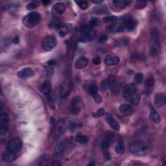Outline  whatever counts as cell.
Wrapping results in <instances>:
<instances>
[{
	"label": "cell",
	"mask_w": 166,
	"mask_h": 166,
	"mask_svg": "<svg viewBox=\"0 0 166 166\" xmlns=\"http://www.w3.org/2000/svg\"><path fill=\"white\" fill-rule=\"evenodd\" d=\"M130 152L137 156H145L151 151V146L144 142H134L130 145Z\"/></svg>",
	"instance_id": "cell-1"
},
{
	"label": "cell",
	"mask_w": 166,
	"mask_h": 166,
	"mask_svg": "<svg viewBox=\"0 0 166 166\" xmlns=\"http://www.w3.org/2000/svg\"><path fill=\"white\" fill-rule=\"evenodd\" d=\"M149 52L153 56H156L160 52V40L159 32L157 28H153L151 31V34L149 42Z\"/></svg>",
	"instance_id": "cell-2"
},
{
	"label": "cell",
	"mask_w": 166,
	"mask_h": 166,
	"mask_svg": "<svg viewBox=\"0 0 166 166\" xmlns=\"http://www.w3.org/2000/svg\"><path fill=\"white\" fill-rule=\"evenodd\" d=\"M65 147H66V143L64 139H61L60 141H59V142L57 143L54 151V154L53 156V162L51 164L52 165H60L59 162L61 161L64 155L65 151Z\"/></svg>",
	"instance_id": "cell-3"
},
{
	"label": "cell",
	"mask_w": 166,
	"mask_h": 166,
	"mask_svg": "<svg viewBox=\"0 0 166 166\" xmlns=\"http://www.w3.org/2000/svg\"><path fill=\"white\" fill-rule=\"evenodd\" d=\"M40 20L41 16L38 12H32L24 16L23 18V23L26 27L31 28L38 25L40 22Z\"/></svg>",
	"instance_id": "cell-4"
},
{
	"label": "cell",
	"mask_w": 166,
	"mask_h": 166,
	"mask_svg": "<svg viewBox=\"0 0 166 166\" xmlns=\"http://www.w3.org/2000/svg\"><path fill=\"white\" fill-rule=\"evenodd\" d=\"M80 31L82 35V37L79 39V41L81 42H86L92 40L95 36V31L92 27H91L88 25L83 26L81 28Z\"/></svg>",
	"instance_id": "cell-5"
},
{
	"label": "cell",
	"mask_w": 166,
	"mask_h": 166,
	"mask_svg": "<svg viewBox=\"0 0 166 166\" xmlns=\"http://www.w3.org/2000/svg\"><path fill=\"white\" fill-rule=\"evenodd\" d=\"M56 39L51 36L45 37L42 42V47L46 51H51L56 46Z\"/></svg>",
	"instance_id": "cell-6"
},
{
	"label": "cell",
	"mask_w": 166,
	"mask_h": 166,
	"mask_svg": "<svg viewBox=\"0 0 166 166\" xmlns=\"http://www.w3.org/2000/svg\"><path fill=\"white\" fill-rule=\"evenodd\" d=\"M22 142L19 138H13L10 140L9 143L7 144V151L14 153H16L20 151L22 148Z\"/></svg>",
	"instance_id": "cell-7"
},
{
	"label": "cell",
	"mask_w": 166,
	"mask_h": 166,
	"mask_svg": "<svg viewBox=\"0 0 166 166\" xmlns=\"http://www.w3.org/2000/svg\"><path fill=\"white\" fill-rule=\"evenodd\" d=\"M73 26L70 23H60L56 26V32L61 37L64 38L72 30Z\"/></svg>",
	"instance_id": "cell-8"
},
{
	"label": "cell",
	"mask_w": 166,
	"mask_h": 166,
	"mask_svg": "<svg viewBox=\"0 0 166 166\" xmlns=\"http://www.w3.org/2000/svg\"><path fill=\"white\" fill-rule=\"evenodd\" d=\"M81 110V100L80 97H76L71 101L70 105V112L73 115H78Z\"/></svg>",
	"instance_id": "cell-9"
},
{
	"label": "cell",
	"mask_w": 166,
	"mask_h": 166,
	"mask_svg": "<svg viewBox=\"0 0 166 166\" xmlns=\"http://www.w3.org/2000/svg\"><path fill=\"white\" fill-rule=\"evenodd\" d=\"M9 123V115L3 114L0 116V135L4 136L8 131V124Z\"/></svg>",
	"instance_id": "cell-10"
},
{
	"label": "cell",
	"mask_w": 166,
	"mask_h": 166,
	"mask_svg": "<svg viewBox=\"0 0 166 166\" xmlns=\"http://www.w3.org/2000/svg\"><path fill=\"white\" fill-rule=\"evenodd\" d=\"M69 124L70 121L66 120H61L57 123L56 125V134L58 136L62 135L64 133V132L68 128L69 129Z\"/></svg>",
	"instance_id": "cell-11"
},
{
	"label": "cell",
	"mask_w": 166,
	"mask_h": 166,
	"mask_svg": "<svg viewBox=\"0 0 166 166\" xmlns=\"http://www.w3.org/2000/svg\"><path fill=\"white\" fill-rule=\"evenodd\" d=\"M137 87L134 83H131L124 86L123 89V97L124 99L129 101L130 97L136 93Z\"/></svg>",
	"instance_id": "cell-12"
},
{
	"label": "cell",
	"mask_w": 166,
	"mask_h": 166,
	"mask_svg": "<svg viewBox=\"0 0 166 166\" xmlns=\"http://www.w3.org/2000/svg\"><path fill=\"white\" fill-rule=\"evenodd\" d=\"M115 139L114 135L112 133H107L104 136V138L101 142V148L104 151H107L110 145L112 144Z\"/></svg>",
	"instance_id": "cell-13"
},
{
	"label": "cell",
	"mask_w": 166,
	"mask_h": 166,
	"mask_svg": "<svg viewBox=\"0 0 166 166\" xmlns=\"http://www.w3.org/2000/svg\"><path fill=\"white\" fill-rule=\"evenodd\" d=\"M124 29V27L121 23H112L107 26L106 31L109 33H120L122 32Z\"/></svg>",
	"instance_id": "cell-14"
},
{
	"label": "cell",
	"mask_w": 166,
	"mask_h": 166,
	"mask_svg": "<svg viewBox=\"0 0 166 166\" xmlns=\"http://www.w3.org/2000/svg\"><path fill=\"white\" fill-rule=\"evenodd\" d=\"M76 49V44L74 41H71L69 43L67 49V60L68 64L70 65L73 61V56Z\"/></svg>",
	"instance_id": "cell-15"
},
{
	"label": "cell",
	"mask_w": 166,
	"mask_h": 166,
	"mask_svg": "<svg viewBox=\"0 0 166 166\" xmlns=\"http://www.w3.org/2000/svg\"><path fill=\"white\" fill-rule=\"evenodd\" d=\"M115 77L113 75H110L106 79L103 80L101 83V88L102 90H106L109 88L115 82Z\"/></svg>",
	"instance_id": "cell-16"
},
{
	"label": "cell",
	"mask_w": 166,
	"mask_h": 166,
	"mask_svg": "<svg viewBox=\"0 0 166 166\" xmlns=\"http://www.w3.org/2000/svg\"><path fill=\"white\" fill-rule=\"evenodd\" d=\"M106 121L110 127L115 131H119L120 130V125L119 123L116 121L110 114H107L106 117Z\"/></svg>",
	"instance_id": "cell-17"
},
{
	"label": "cell",
	"mask_w": 166,
	"mask_h": 166,
	"mask_svg": "<svg viewBox=\"0 0 166 166\" xmlns=\"http://www.w3.org/2000/svg\"><path fill=\"white\" fill-rule=\"evenodd\" d=\"M34 76V71L31 68H25L18 73V76L21 79H26Z\"/></svg>",
	"instance_id": "cell-18"
},
{
	"label": "cell",
	"mask_w": 166,
	"mask_h": 166,
	"mask_svg": "<svg viewBox=\"0 0 166 166\" xmlns=\"http://www.w3.org/2000/svg\"><path fill=\"white\" fill-rule=\"evenodd\" d=\"M123 25L124 28H127L129 31H132L135 30V29L136 28L138 23L137 21L134 19L128 18L124 20V23Z\"/></svg>",
	"instance_id": "cell-19"
},
{
	"label": "cell",
	"mask_w": 166,
	"mask_h": 166,
	"mask_svg": "<svg viewBox=\"0 0 166 166\" xmlns=\"http://www.w3.org/2000/svg\"><path fill=\"white\" fill-rule=\"evenodd\" d=\"M120 110L124 116H130L133 113V108L129 104H122L120 106Z\"/></svg>",
	"instance_id": "cell-20"
},
{
	"label": "cell",
	"mask_w": 166,
	"mask_h": 166,
	"mask_svg": "<svg viewBox=\"0 0 166 166\" xmlns=\"http://www.w3.org/2000/svg\"><path fill=\"white\" fill-rule=\"evenodd\" d=\"M51 82L47 80L45 81L42 85L40 87V90L41 92H42L44 94L47 95L50 93V91H51Z\"/></svg>",
	"instance_id": "cell-21"
},
{
	"label": "cell",
	"mask_w": 166,
	"mask_h": 166,
	"mask_svg": "<svg viewBox=\"0 0 166 166\" xmlns=\"http://www.w3.org/2000/svg\"><path fill=\"white\" fill-rule=\"evenodd\" d=\"M88 60L87 58L85 56H81L76 62V64H75V68L77 69H82L85 68L88 65Z\"/></svg>",
	"instance_id": "cell-22"
},
{
	"label": "cell",
	"mask_w": 166,
	"mask_h": 166,
	"mask_svg": "<svg viewBox=\"0 0 166 166\" xmlns=\"http://www.w3.org/2000/svg\"><path fill=\"white\" fill-rule=\"evenodd\" d=\"M131 3V1H127V0H115V1L112 2L114 6L118 9H124Z\"/></svg>",
	"instance_id": "cell-23"
},
{
	"label": "cell",
	"mask_w": 166,
	"mask_h": 166,
	"mask_svg": "<svg viewBox=\"0 0 166 166\" xmlns=\"http://www.w3.org/2000/svg\"><path fill=\"white\" fill-rule=\"evenodd\" d=\"M165 97L164 94H156L154 97V104L156 107L159 108L165 104Z\"/></svg>",
	"instance_id": "cell-24"
},
{
	"label": "cell",
	"mask_w": 166,
	"mask_h": 166,
	"mask_svg": "<svg viewBox=\"0 0 166 166\" xmlns=\"http://www.w3.org/2000/svg\"><path fill=\"white\" fill-rule=\"evenodd\" d=\"M120 62V59L116 56H107L105 59V63L107 66H113L118 64Z\"/></svg>",
	"instance_id": "cell-25"
},
{
	"label": "cell",
	"mask_w": 166,
	"mask_h": 166,
	"mask_svg": "<svg viewBox=\"0 0 166 166\" xmlns=\"http://www.w3.org/2000/svg\"><path fill=\"white\" fill-rule=\"evenodd\" d=\"M150 118L154 123H159L161 120L159 114L158 113V112L155 110L153 106H151V109L150 112Z\"/></svg>",
	"instance_id": "cell-26"
},
{
	"label": "cell",
	"mask_w": 166,
	"mask_h": 166,
	"mask_svg": "<svg viewBox=\"0 0 166 166\" xmlns=\"http://www.w3.org/2000/svg\"><path fill=\"white\" fill-rule=\"evenodd\" d=\"M2 159L6 162L8 163L12 162L16 159V153L10 151H7L2 154Z\"/></svg>",
	"instance_id": "cell-27"
},
{
	"label": "cell",
	"mask_w": 166,
	"mask_h": 166,
	"mask_svg": "<svg viewBox=\"0 0 166 166\" xmlns=\"http://www.w3.org/2000/svg\"><path fill=\"white\" fill-rule=\"evenodd\" d=\"M53 10L56 14H62L66 11V6L62 3H58L53 6Z\"/></svg>",
	"instance_id": "cell-28"
},
{
	"label": "cell",
	"mask_w": 166,
	"mask_h": 166,
	"mask_svg": "<svg viewBox=\"0 0 166 166\" xmlns=\"http://www.w3.org/2000/svg\"><path fill=\"white\" fill-rule=\"evenodd\" d=\"M93 12L96 14L106 13L108 12V9L105 5H99L94 8Z\"/></svg>",
	"instance_id": "cell-29"
},
{
	"label": "cell",
	"mask_w": 166,
	"mask_h": 166,
	"mask_svg": "<svg viewBox=\"0 0 166 166\" xmlns=\"http://www.w3.org/2000/svg\"><path fill=\"white\" fill-rule=\"evenodd\" d=\"M49 160V155H42L41 156L38 160L36 162V164L37 165H46L48 164Z\"/></svg>",
	"instance_id": "cell-30"
},
{
	"label": "cell",
	"mask_w": 166,
	"mask_h": 166,
	"mask_svg": "<svg viewBox=\"0 0 166 166\" xmlns=\"http://www.w3.org/2000/svg\"><path fill=\"white\" fill-rule=\"evenodd\" d=\"M124 151H125V149H124L123 140L121 139V140L119 141L117 146L115 147V151L119 154H123L124 153Z\"/></svg>",
	"instance_id": "cell-31"
},
{
	"label": "cell",
	"mask_w": 166,
	"mask_h": 166,
	"mask_svg": "<svg viewBox=\"0 0 166 166\" xmlns=\"http://www.w3.org/2000/svg\"><path fill=\"white\" fill-rule=\"evenodd\" d=\"M76 141L77 142L81 144H86L88 141V139L86 136H84V135H81V134H77V136L76 137Z\"/></svg>",
	"instance_id": "cell-32"
},
{
	"label": "cell",
	"mask_w": 166,
	"mask_h": 166,
	"mask_svg": "<svg viewBox=\"0 0 166 166\" xmlns=\"http://www.w3.org/2000/svg\"><path fill=\"white\" fill-rule=\"evenodd\" d=\"M129 101L133 105H138L139 104V101H140V96L139 95H138L137 93L134 94V95H132L130 99H129Z\"/></svg>",
	"instance_id": "cell-33"
},
{
	"label": "cell",
	"mask_w": 166,
	"mask_h": 166,
	"mask_svg": "<svg viewBox=\"0 0 166 166\" xmlns=\"http://www.w3.org/2000/svg\"><path fill=\"white\" fill-rule=\"evenodd\" d=\"M40 5V3L38 1H32L31 3H29L27 6L26 8L28 10H33L37 9Z\"/></svg>",
	"instance_id": "cell-34"
},
{
	"label": "cell",
	"mask_w": 166,
	"mask_h": 166,
	"mask_svg": "<svg viewBox=\"0 0 166 166\" xmlns=\"http://www.w3.org/2000/svg\"><path fill=\"white\" fill-rule=\"evenodd\" d=\"M105 114V110L104 109H98L95 112H94L92 114V115L94 118H101L102 116H103Z\"/></svg>",
	"instance_id": "cell-35"
},
{
	"label": "cell",
	"mask_w": 166,
	"mask_h": 166,
	"mask_svg": "<svg viewBox=\"0 0 166 166\" xmlns=\"http://www.w3.org/2000/svg\"><path fill=\"white\" fill-rule=\"evenodd\" d=\"M144 80V76L142 73H138L134 76V82L136 84H140Z\"/></svg>",
	"instance_id": "cell-36"
},
{
	"label": "cell",
	"mask_w": 166,
	"mask_h": 166,
	"mask_svg": "<svg viewBox=\"0 0 166 166\" xmlns=\"http://www.w3.org/2000/svg\"><path fill=\"white\" fill-rule=\"evenodd\" d=\"M76 3L79 6L82 10H86L88 7V3L86 1H76Z\"/></svg>",
	"instance_id": "cell-37"
},
{
	"label": "cell",
	"mask_w": 166,
	"mask_h": 166,
	"mask_svg": "<svg viewBox=\"0 0 166 166\" xmlns=\"http://www.w3.org/2000/svg\"><path fill=\"white\" fill-rule=\"evenodd\" d=\"M97 92H98V88L95 85H93L90 87L89 94L92 96H93L95 94H97Z\"/></svg>",
	"instance_id": "cell-38"
},
{
	"label": "cell",
	"mask_w": 166,
	"mask_h": 166,
	"mask_svg": "<svg viewBox=\"0 0 166 166\" xmlns=\"http://www.w3.org/2000/svg\"><path fill=\"white\" fill-rule=\"evenodd\" d=\"M118 20V18L116 17L115 16H106V17H105L103 18V22L105 23H109V22H115Z\"/></svg>",
	"instance_id": "cell-39"
},
{
	"label": "cell",
	"mask_w": 166,
	"mask_h": 166,
	"mask_svg": "<svg viewBox=\"0 0 166 166\" xmlns=\"http://www.w3.org/2000/svg\"><path fill=\"white\" fill-rule=\"evenodd\" d=\"M154 79L153 78H149V79H147L145 81V86L147 88H152L154 86Z\"/></svg>",
	"instance_id": "cell-40"
},
{
	"label": "cell",
	"mask_w": 166,
	"mask_h": 166,
	"mask_svg": "<svg viewBox=\"0 0 166 166\" xmlns=\"http://www.w3.org/2000/svg\"><path fill=\"white\" fill-rule=\"evenodd\" d=\"M146 4L147 2L145 1H138L135 4V7L137 8V9H142L146 7Z\"/></svg>",
	"instance_id": "cell-41"
},
{
	"label": "cell",
	"mask_w": 166,
	"mask_h": 166,
	"mask_svg": "<svg viewBox=\"0 0 166 166\" xmlns=\"http://www.w3.org/2000/svg\"><path fill=\"white\" fill-rule=\"evenodd\" d=\"M47 103H48L49 106H50L51 109H52L53 110H55V106L54 105V103L53 101V99H52L50 95H49H49H47Z\"/></svg>",
	"instance_id": "cell-42"
},
{
	"label": "cell",
	"mask_w": 166,
	"mask_h": 166,
	"mask_svg": "<svg viewBox=\"0 0 166 166\" xmlns=\"http://www.w3.org/2000/svg\"><path fill=\"white\" fill-rule=\"evenodd\" d=\"M97 23H98V20L97 18H96L95 17H92V18H91L90 20V25L89 26L91 27L94 28L95 26H96L97 25Z\"/></svg>",
	"instance_id": "cell-43"
},
{
	"label": "cell",
	"mask_w": 166,
	"mask_h": 166,
	"mask_svg": "<svg viewBox=\"0 0 166 166\" xmlns=\"http://www.w3.org/2000/svg\"><path fill=\"white\" fill-rule=\"evenodd\" d=\"M46 70V73H47V76L49 77H51L53 74V68H51V66H49V67H47Z\"/></svg>",
	"instance_id": "cell-44"
},
{
	"label": "cell",
	"mask_w": 166,
	"mask_h": 166,
	"mask_svg": "<svg viewBox=\"0 0 166 166\" xmlns=\"http://www.w3.org/2000/svg\"><path fill=\"white\" fill-rule=\"evenodd\" d=\"M93 98L95 100V101L97 103H100L102 102V97L99 95V94H95L93 96Z\"/></svg>",
	"instance_id": "cell-45"
},
{
	"label": "cell",
	"mask_w": 166,
	"mask_h": 166,
	"mask_svg": "<svg viewBox=\"0 0 166 166\" xmlns=\"http://www.w3.org/2000/svg\"><path fill=\"white\" fill-rule=\"evenodd\" d=\"M108 38L106 36H101L98 38V42L100 43V44H103L107 41Z\"/></svg>",
	"instance_id": "cell-46"
},
{
	"label": "cell",
	"mask_w": 166,
	"mask_h": 166,
	"mask_svg": "<svg viewBox=\"0 0 166 166\" xmlns=\"http://www.w3.org/2000/svg\"><path fill=\"white\" fill-rule=\"evenodd\" d=\"M101 59H100V57H99V56H96L95 57L94 59H93L92 62L93 63L95 64V65H99L101 64Z\"/></svg>",
	"instance_id": "cell-47"
},
{
	"label": "cell",
	"mask_w": 166,
	"mask_h": 166,
	"mask_svg": "<svg viewBox=\"0 0 166 166\" xmlns=\"http://www.w3.org/2000/svg\"><path fill=\"white\" fill-rule=\"evenodd\" d=\"M47 64L50 66H52L56 64V61L55 60H50L47 62Z\"/></svg>",
	"instance_id": "cell-48"
},
{
	"label": "cell",
	"mask_w": 166,
	"mask_h": 166,
	"mask_svg": "<svg viewBox=\"0 0 166 166\" xmlns=\"http://www.w3.org/2000/svg\"><path fill=\"white\" fill-rule=\"evenodd\" d=\"M105 159L106 160H109L110 159V154L109 152H106L105 154Z\"/></svg>",
	"instance_id": "cell-49"
},
{
	"label": "cell",
	"mask_w": 166,
	"mask_h": 166,
	"mask_svg": "<svg viewBox=\"0 0 166 166\" xmlns=\"http://www.w3.org/2000/svg\"><path fill=\"white\" fill-rule=\"evenodd\" d=\"M12 42L13 44H18L19 42V38L18 37H16L14 38L12 40Z\"/></svg>",
	"instance_id": "cell-50"
},
{
	"label": "cell",
	"mask_w": 166,
	"mask_h": 166,
	"mask_svg": "<svg viewBox=\"0 0 166 166\" xmlns=\"http://www.w3.org/2000/svg\"><path fill=\"white\" fill-rule=\"evenodd\" d=\"M42 3H43V4L44 5H47L49 3H51V2H49V1H44V2H42Z\"/></svg>",
	"instance_id": "cell-51"
},
{
	"label": "cell",
	"mask_w": 166,
	"mask_h": 166,
	"mask_svg": "<svg viewBox=\"0 0 166 166\" xmlns=\"http://www.w3.org/2000/svg\"><path fill=\"white\" fill-rule=\"evenodd\" d=\"M92 2L94 3H97V4H99V3H101L103 2V1H92Z\"/></svg>",
	"instance_id": "cell-52"
},
{
	"label": "cell",
	"mask_w": 166,
	"mask_h": 166,
	"mask_svg": "<svg viewBox=\"0 0 166 166\" xmlns=\"http://www.w3.org/2000/svg\"><path fill=\"white\" fill-rule=\"evenodd\" d=\"M95 164L94 163H90V164H88V165H94Z\"/></svg>",
	"instance_id": "cell-53"
}]
</instances>
